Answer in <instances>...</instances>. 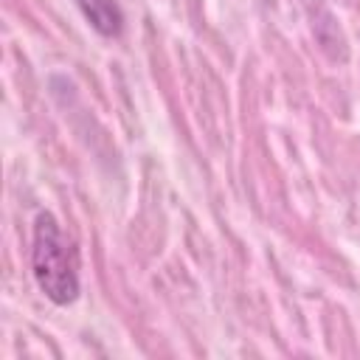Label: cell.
<instances>
[{
	"label": "cell",
	"instance_id": "1",
	"mask_svg": "<svg viewBox=\"0 0 360 360\" xmlns=\"http://www.w3.org/2000/svg\"><path fill=\"white\" fill-rule=\"evenodd\" d=\"M31 273L51 304L68 307L79 298V253L73 242L62 233L56 217L48 211H39L34 219Z\"/></svg>",
	"mask_w": 360,
	"mask_h": 360
},
{
	"label": "cell",
	"instance_id": "2",
	"mask_svg": "<svg viewBox=\"0 0 360 360\" xmlns=\"http://www.w3.org/2000/svg\"><path fill=\"white\" fill-rule=\"evenodd\" d=\"M84 20L101 34V37H118L124 28V14L115 0H76Z\"/></svg>",
	"mask_w": 360,
	"mask_h": 360
}]
</instances>
